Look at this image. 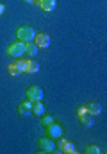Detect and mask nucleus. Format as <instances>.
<instances>
[{"instance_id": "nucleus-2", "label": "nucleus", "mask_w": 107, "mask_h": 154, "mask_svg": "<svg viewBox=\"0 0 107 154\" xmlns=\"http://www.w3.org/2000/svg\"><path fill=\"white\" fill-rule=\"evenodd\" d=\"M7 56H11V57H22L23 54H25V43L23 41H20V39H16V41H13V43H9L7 45Z\"/></svg>"}, {"instance_id": "nucleus-12", "label": "nucleus", "mask_w": 107, "mask_h": 154, "mask_svg": "<svg viewBox=\"0 0 107 154\" xmlns=\"http://www.w3.org/2000/svg\"><path fill=\"white\" fill-rule=\"evenodd\" d=\"M37 50H39V47L36 45L34 41L25 43V54H27L29 57H36V56H37Z\"/></svg>"}, {"instance_id": "nucleus-17", "label": "nucleus", "mask_w": 107, "mask_h": 154, "mask_svg": "<svg viewBox=\"0 0 107 154\" xmlns=\"http://www.w3.org/2000/svg\"><path fill=\"white\" fill-rule=\"evenodd\" d=\"M84 152L86 154H100L102 152V149H100L98 145H88V147L84 149Z\"/></svg>"}, {"instance_id": "nucleus-19", "label": "nucleus", "mask_w": 107, "mask_h": 154, "mask_svg": "<svg viewBox=\"0 0 107 154\" xmlns=\"http://www.w3.org/2000/svg\"><path fill=\"white\" fill-rule=\"evenodd\" d=\"M86 113H88L86 106H79V108H77V116H79V118H80V116H84Z\"/></svg>"}, {"instance_id": "nucleus-6", "label": "nucleus", "mask_w": 107, "mask_h": 154, "mask_svg": "<svg viewBox=\"0 0 107 154\" xmlns=\"http://www.w3.org/2000/svg\"><path fill=\"white\" fill-rule=\"evenodd\" d=\"M16 111H18V115L23 116V118L32 116V102H31V100H23V102H20L18 108H16Z\"/></svg>"}, {"instance_id": "nucleus-13", "label": "nucleus", "mask_w": 107, "mask_h": 154, "mask_svg": "<svg viewBox=\"0 0 107 154\" xmlns=\"http://www.w3.org/2000/svg\"><path fill=\"white\" fill-rule=\"evenodd\" d=\"M79 120H80V124H82L84 127H93V124H95V116H91L89 113H86L84 116H80Z\"/></svg>"}, {"instance_id": "nucleus-16", "label": "nucleus", "mask_w": 107, "mask_h": 154, "mask_svg": "<svg viewBox=\"0 0 107 154\" xmlns=\"http://www.w3.org/2000/svg\"><path fill=\"white\" fill-rule=\"evenodd\" d=\"M14 65L18 66V70H20L22 74H25V68H27V59H22V57H16V61H14Z\"/></svg>"}, {"instance_id": "nucleus-1", "label": "nucleus", "mask_w": 107, "mask_h": 154, "mask_svg": "<svg viewBox=\"0 0 107 154\" xmlns=\"http://www.w3.org/2000/svg\"><path fill=\"white\" fill-rule=\"evenodd\" d=\"M36 29L32 25H22V27H18V31H16V39H20V41H23V43H31V41H34L36 38Z\"/></svg>"}, {"instance_id": "nucleus-22", "label": "nucleus", "mask_w": 107, "mask_h": 154, "mask_svg": "<svg viewBox=\"0 0 107 154\" xmlns=\"http://www.w3.org/2000/svg\"><path fill=\"white\" fill-rule=\"evenodd\" d=\"M32 4H39V0H32Z\"/></svg>"}, {"instance_id": "nucleus-15", "label": "nucleus", "mask_w": 107, "mask_h": 154, "mask_svg": "<svg viewBox=\"0 0 107 154\" xmlns=\"http://www.w3.org/2000/svg\"><path fill=\"white\" fill-rule=\"evenodd\" d=\"M39 118H41V125H43V127H48L52 122H55V120H54V115H48V113H43Z\"/></svg>"}, {"instance_id": "nucleus-3", "label": "nucleus", "mask_w": 107, "mask_h": 154, "mask_svg": "<svg viewBox=\"0 0 107 154\" xmlns=\"http://www.w3.org/2000/svg\"><path fill=\"white\" fill-rule=\"evenodd\" d=\"M37 145H39V152H54L55 151V140L50 138V136H43L37 140Z\"/></svg>"}, {"instance_id": "nucleus-8", "label": "nucleus", "mask_w": 107, "mask_h": 154, "mask_svg": "<svg viewBox=\"0 0 107 154\" xmlns=\"http://www.w3.org/2000/svg\"><path fill=\"white\" fill-rule=\"evenodd\" d=\"M86 109H88V113H89L91 116H98L100 113H102V104L97 102V100H93V102L86 104Z\"/></svg>"}, {"instance_id": "nucleus-7", "label": "nucleus", "mask_w": 107, "mask_h": 154, "mask_svg": "<svg viewBox=\"0 0 107 154\" xmlns=\"http://www.w3.org/2000/svg\"><path fill=\"white\" fill-rule=\"evenodd\" d=\"M34 43L39 48H48V47H50V36L45 34V32H37L36 38H34Z\"/></svg>"}, {"instance_id": "nucleus-10", "label": "nucleus", "mask_w": 107, "mask_h": 154, "mask_svg": "<svg viewBox=\"0 0 107 154\" xmlns=\"http://www.w3.org/2000/svg\"><path fill=\"white\" fill-rule=\"evenodd\" d=\"M43 11H46V13H50V11H54L55 9V5H57V0H39V4H37Z\"/></svg>"}, {"instance_id": "nucleus-5", "label": "nucleus", "mask_w": 107, "mask_h": 154, "mask_svg": "<svg viewBox=\"0 0 107 154\" xmlns=\"http://www.w3.org/2000/svg\"><path fill=\"white\" fill-rule=\"evenodd\" d=\"M46 129V136H50V138H54V140H57V138H61L63 136V125L61 124H55V122H52L48 127H45Z\"/></svg>"}, {"instance_id": "nucleus-9", "label": "nucleus", "mask_w": 107, "mask_h": 154, "mask_svg": "<svg viewBox=\"0 0 107 154\" xmlns=\"http://www.w3.org/2000/svg\"><path fill=\"white\" fill-rule=\"evenodd\" d=\"M43 113H46V108L41 100H34L32 102V116H41Z\"/></svg>"}, {"instance_id": "nucleus-4", "label": "nucleus", "mask_w": 107, "mask_h": 154, "mask_svg": "<svg viewBox=\"0 0 107 154\" xmlns=\"http://www.w3.org/2000/svg\"><path fill=\"white\" fill-rule=\"evenodd\" d=\"M25 95H27V100H31V102H34V100H43V90H41V86H37V84L29 86L27 91H25Z\"/></svg>"}, {"instance_id": "nucleus-21", "label": "nucleus", "mask_w": 107, "mask_h": 154, "mask_svg": "<svg viewBox=\"0 0 107 154\" xmlns=\"http://www.w3.org/2000/svg\"><path fill=\"white\" fill-rule=\"evenodd\" d=\"M23 2H25V4H32V0H23Z\"/></svg>"}, {"instance_id": "nucleus-11", "label": "nucleus", "mask_w": 107, "mask_h": 154, "mask_svg": "<svg viewBox=\"0 0 107 154\" xmlns=\"http://www.w3.org/2000/svg\"><path fill=\"white\" fill-rule=\"evenodd\" d=\"M39 72V63L34 61V59H27V68H25V74H31V75H34Z\"/></svg>"}, {"instance_id": "nucleus-18", "label": "nucleus", "mask_w": 107, "mask_h": 154, "mask_svg": "<svg viewBox=\"0 0 107 154\" xmlns=\"http://www.w3.org/2000/svg\"><path fill=\"white\" fill-rule=\"evenodd\" d=\"M7 70H9V74H11V75H13V77H18V75H20V74H22V72L18 70V66H16L14 63H11V65L7 66Z\"/></svg>"}, {"instance_id": "nucleus-14", "label": "nucleus", "mask_w": 107, "mask_h": 154, "mask_svg": "<svg viewBox=\"0 0 107 154\" xmlns=\"http://www.w3.org/2000/svg\"><path fill=\"white\" fill-rule=\"evenodd\" d=\"M63 152L75 154V152H77V145H75L73 142H70V140H66V142H64V145H63Z\"/></svg>"}, {"instance_id": "nucleus-20", "label": "nucleus", "mask_w": 107, "mask_h": 154, "mask_svg": "<svg viewBox=\"0 0 107 154\" xmlns=\"http://www.w3.org/2000/svg\"><path fill=\"white\" fill-rule=\"evenodd\" d=\"M4 13H5V5H4V4H0V16H2Z\"/></svg>"}]
</instances>
